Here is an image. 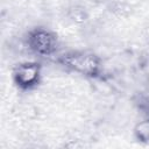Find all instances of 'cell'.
I'll return each mask as SVG.
<instances>
[{
    "label": "cell",
    "instance_id": "obj_2",
    "mask_svg": "<svg viewBox=\"0 0 149 149\" xmlns=\"http://www.w3.org/2000/svg\"><path fill=\"white\" fill-rule=\"evenodd\" d=\"M27 45L36 55L51 56L57 50L58 41L57 36L49 29L36 27L28 31Z\"/></svg>",
    "mask_w": 149,
    "mask_h": 149
},
{
    "label": "cell",
    "instance_id": "obj_5",
    "mask_svg": "<svg viewBox=\"0 0 149 149\" xmlns=\"http://www.w3.org/2000/svg\"><path fill=\"white\" fill-rule=\"evenodd\" d=\"M136 106L139 111L146 116V119H149V91L140 93L136 100Z\"/></svg>",
    "mask_w": 149,
    "mask_h": 149
},
{
    "label": "cell",
    "instance_id": "obj_4",
    "mask_svg": "<svg viewBox=\"0 0 149 149\" xmlns=\"http://www.w3.org/2000/svg\"><path fill=\"white\" fill-rule=\"evenodd\" d=\"M134 132L139 141L149 143V119H146L140 123H137Z\"/></svg>",
    "mask_w": 149,
    "mask_h": 149
},
{
    "label": "cell",
    "instance_id": "obj_3",
    "mask_svg": "<svg viewBox=\"0 0 149 149\" xmlns=\"http://www.w3.org/2000/svg\"><path fill=\"white\" fill-rule=\"evenodd\" d=\"M41 79V64L37 62H23L15 66L13 80L17 88L29 91L36 87Z\"/></svg>",
    "mask_w": 149,
    "mask_h": 149
},
{
    "label": "cell",
    "instance_id": "obj_1",
    "mask_svg": "<svg viewBox=\"0 0 149 149\" xmlns=\"http://www.w3.org/2000/svg\"><path fill=\"white\" fill-rule=\"evenodd\" d=\"M58 63L63 66L85 77H97L100 72V58L87 51L72 50L63 54L58 58Z\"/></svg>",
    "mask_w": 149,
    "mask_h": 149
}]
</instances>
